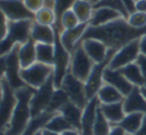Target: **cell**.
Here are the masks:
<instances>
[{"label":"cell","instance_id":"6da1fadb","mask_svg":"<svg viewBox=\"0 0 146 135\" xmlns=\"http://www.w3.org/2000/svg\"><path fill=\"white\" fill-rule=\"evenodd\" d=\"M145 34L146 27L140 29L134 28L131 25H129L127 19L121 17L102 26L94 27L88 25L79 43L84 39L95 38L105 43L108 48L118 50L127 43L140 38Z\"/></svg>","mask_w":146,"mask_h":135},{"label":"cell","instance_id":"7a4b0ae2","mask_svg":"<svg viewBox=\"0 0 146 135\" xmlns=\"http://www.w3.org/2000/svg\"><path fill=\"white\" fill-rule=\"evenodd\" d=\"M34 91L35 89L27 85L15 90L17 103L9 123L4 129H2V133L4 135H21L28 126L29 122L32 119L31 98L34 94Z\"/></svg>","mask_w":146,"mask_h":135},{"label":"cell","instance_id":"3957f363","mask_svg":"<svg viewBox=\"0 0 146 135\" xmlns=\"http://www.w3.org/2000/svg\"><path fill=\"white\" fill-rule=\"evenodd\" d=\"M34 20L26 19L19 21L8 20V32L5 38L1 39V56L13 49L17 44H23L31 39V30Z\"/></svg>","mask_w":146,"mask_h":135},{"label":"cell","instance_id":"277c9868","mask_svg":"<svg viewBox=\"0 0 146 135\" xmlns=\"http://www.w3.org/2000/svg\"><path fill=\"white\" fill-rule=\"evenodd\" d=\"M17 44L11 51L1 56V77H4L14 90L25 86L24 81L20 76L21 65L18 58V48Z\"/></svg>","mask_w":146,"mask_h":135},{"label":"cell","instance_id":"5b68a950","mask_svg":"<svg viewBox=\"0 0 146 135\" xmlns=\"http://www.w3.org/2000/svg\"><path fill=\"white\" fill-rule=\"evenodd\" d=\"M54 28V27H53ZM55 30V56H54V73H53V81H54L55 87L58 88L62 84L65 75L68 73L69 67H70L71 61V53L63 46L60 41V32L54 28Z\"/></svg>","mask_w":146,"mask_h":135},{"label":"cell","instance_id":"8992f818","mask_svg":"<svg viewBox=\"0 0 146 135\" xmlns=\"http://www.w3.org/2000/svg\"><path fill=\"white\" fill-rule=\"evenodd\" d=\"M54 73V67L41 62H35L26 68H21L20 76L27 86L33 89L40 88L44 85Z\"/></svg>","mask_w":146,"mask_h":135},{"label":"cell","instance_id":"52a82bcc","mask_svg":"<svg viewBox=\"0 0 146 135\" xmlns=\"http://www.w3.org/2000/svg\"><path fill=\"white\" fill-rule=\"evenodd\" d=\"M95 63L91 60L87 53L85 52L82 45L77 44L72 53H71V61L69 71L76 78L85 82L91 72Z\"/></svg>","mask_w":146,"mask_h":135},{"label":"cell","instance_id":"ba28073f","mask_svg":"<svg viewBox=\"0 0 146 135\" xmlns=\"http://www.w3.org/2000/svg\"><path fill=\"white\" fill-rule=\"evenodd\" d=\"M116 51L117 50H115V49L109 48L107 58H106L103 62L94 64L89 76H88L87 80L85 81L86 95H87L88 99H91V98H93V97H95L96 95H97L99 89L101 88V86L103 85L104 71L109 66L110 61H111L112 57L114 56Z\"/></svg>","mask_w":146,"mask_h":135},{"label":"cell","instance_id":"9c48e42d","mask_svg":"<svg viewBox=\"0 0 146 135\" xmlns=\"http://www.w3.org/2000/svg\"><path fill=\"white\" fill-rule=\"evenodd\" d=\"M67 93L71 102L78 105L81 108H84L89 101L86 95L85 82L76 78L70 71H68L62 81L61 86Z\"/></svg>","mask_w":146,"mask_h":135},{"label":"cell","instance_id":"30bf717a","mask_svg":"<svg viewBox=\"0 0 146 135\" xmlns=\"http://www.w3.org/2000/svg\"><path fill=\"white\" fill-rule=\"evenodd\" d=\"M140 55V38L135 39L118 49L109 63L111 69L119 70L124 66L136 62Z\"/></svg>","mask_w":146,"mask_h":135},{"label":"cell","instance_id":"8fae6325","mask_svg":"<svg viewBox=\"0 0 146 135\" xmlns=\"http://www.w3.org/2000/svg\"><path fill=\"white\" fill-rule=\"evenodd\" d=\"M55 84L53 81V76L38 89H35L34 94L31 98V111L32 117L38 116L43 112L47 111L50 104L53 92L55 90Z\"/></svg>","mask_w":146,"mask_h":135},{"label":"cell","instance_id":"7c38bea8","mask_svg":"<svg viewBox=\"0 0 146 135\" xmlns=\"http://www.w3.org/2000/svg\"><path fill=\"white\" fill-rule=\"evenodd\" d=\"M1 103H0V112H1V122L2 129H4L9 123L10 117L17 103V97L15 90L10 86L4 77H1Z\"/></svg>","mask_w":146,"mask_h":135},{"label":"cell","instance_id":"4fadbf2b","mask_svg":"<svg viewBox=\"0 0 146 135\" xmlns=\"http://www.w3.org/2000/svg\"><path fill=\"white\" fill-rule=\"evenodd\" d=\"M1 12L9 21L31 19L34 20L35 13L25 6L23 0H0Z\"/></svg>","mask_w":146,"mask_h":135},{"label":"cell","instance_id":"5bb4252c","mask_svg":"<svg viewBox=\"0 0 146 135\" xmlns=\"http://www.w3.org/2000/svg\"><path fill=\"white\" fill-rule=\"evenodd\" d=\"M99 106L100 101L98 97L95 96L89 99L86 106L83 108L81 117V129H80L82 135H93V127Z\"/></svg>","mask_w":146,"mask_h":135},{"label":"cell","instance_id":"9a60e30c","mask_svg":"<svg viewBox=\"0 0 146 135\" xmlns=\"http://www.w3.org/2000/svg\"><path fill=\"white\" fill-rule=\"evenodd\" d=\"M88 56L95 64L101 63L107 58L109 48L105 43L95 38H87L80 42Z\"/></svg>","mask_w":146,"mask_h":135},{"label":"cell","instance_id":"2e32d148","mask_svg":"<svg viewBox=\"0 0 146 135\" xmlns=\"http://www.w3.org/2000/svg\"><path fill=\"white\" fill-rule=\"evenodd\" d=\"M104 83L112 85L117 90H119L124 96H127L135 86L131 84L127 79L125 78L123 74L120 72V70L111 69L109 66L104 71Z\"/></svg>","mask_w":146,"mask_h":135},{"label":"cell","instance_id":"e0dca14e","mask_svg":"<svg viewBox=\"0 0 146 135\" xmlns=\"http://www.w3.org/2000/svg\"><path fill=\"white\" fill-rule=\"evenodd\" d=\"M88 25L89 23H80L77 26L70 29H65L60 33L61 43L70 53L74 51L76 45L79 43L80 39L85 33Z\"/></svg>","mask_w":146,"mask_h":135},{"label":"cell","instance_id":"ac0fdd59","mask_svg":"<svg viewBox=\"0 0 146 135\" xmlns=\"http://www.w3.org/2000/svg\"><path fill=\"white\" fill-rule=\"evenodd\" d=\"M123 105L126 113L139 112L146 114V99L142 95L139 87H134L133 90L125 96Z\"/></svg>","mask_w":146,"mask_h":135},{"label":"cell","instance_id":"d6986e66","mask_svg":"<svg viewBox=\"0 0 146 135\" xmlns=\"http://www.w3.org/2000/svg\"><path fill=\"white\" fill-rule=\"evenodd\" d=\"M122 15L116 10L108 7H97L93 9L91 19L89 21L90 26H102L107 23H110L116 19L121 18Z\"/></svg>","mask_w":146,"mask_h":135},{"label":"cell","instance_id":"ffe728a7","mask_svg":"<svg viewBox=\"0 0 146 135\" xmlns=\"http://www.w3.org/2000/svg\"><path fill=\"white\" fill-rule=\"evenodd\" d=\"M18 58L21 68H26L37 62L36 42L32 38L29 39L27 42L19 45Z\"/></svg>","mask_w":146,"mask_h":135},{"label":"cell","instance_id":"44dd1931","mask_svg":"<svg viewBox=\"0 0 146 135\" xmlns=\"http://www.w3.org/2000/svg\"><path fill=\"white\" fill-rule=\"evenodd\" d=\"M99 108L104 114V116L107 118V120L111 123V125H118L126 115L123 101L111 103V104H101L100 103Z\"/></svg>","mask_w":146,"mask_h":135},{"label":"cell","instance_id":"7402d4cb","mask_svg":"<svg viewBox=\"0 0 146 135\" xmlns=\"http://www.w3.org/2000/svg\"><path fill=\"white\" fill-rule=\"evenodd\" d=\"M31 38L36 43H50L54 44L55 41V30L53 27L47 25L33 23L31 30Z\"/></svg>","mask_w":146,"mask_h":135},{"label":"cell","instance_id":"603a6c76","mask_svg":"<svg viewBox=\"0 0 146 135\" xmlns=\"http://www.w3.org/2000/svg\"><path fill=\"white\" fill-rule=\"evenodd\" d=\"M101 104H111V103L121 102L124 100L125 96L119 90L108 83H103L101 88L99 89L97 95Z\"/></svg>","mask_w":146,"mask_h":135},{"label":"cell","instance_id":"cb8c5ba5","mask_svg":"<svg viewBox=\"0 0 146 135\" xmlns=\"http://www.w3.org/2000/svg\"><path fill=\"white\" fill-rule=\"evenodd\" d=\"M82 112H83V108L74 104L71 101L68 104L65 105L60 111V113L67 119V121L70 123L71 126L79 131L81 129Z\"/></svg>","mask_w":146,"mask_h":135},{"label":"cell","instance_id":"d4e9b609","mask_svg":"<svg viewBox=\"0 0 146 135\" xmlns=\"http://www.w3.org/2000/svg\"><path fill=\"white\" fill-rule=\"evenodd\" d=\"M120 72L125 76V78L135 87H141L145 86V80L142 75V72L140 70L139 66L136 62L128 64L124 66L123 68L119 69Z\"/></svg>","mask_w":146,"mask_h":135},{"label":"cell","instance_id":"484cf974","mask_svg":"<svg viewBox=\"0 0 146 135\" xmlns=\"http://www.w3.org/2000/svg\"><path fill=\"white\" fill-rule=\"evenodd\" d=\"M144 114L139 112H131L126 113L124 118L119 123V126L122 127L126 131L127 134L134 135L140 128L142 122H143Z\"/></svg>","mask_w":146,"mask_h":135},{"label":"cell","instance_id":"4316f807","mask_svg":"<svg viewBox=\"0 0 146 135\" xmlns=\"http://www.w3.org/2000/svg\"><path fill=\"white\" fill-rule=\"evenodd\" d=\"M71 9L78 17L80 23H89L94 6L89 0H75Z\"/></svg>","mask_w":146,"mask_h":135},{"label":"cell","instance_id":"83f0119b","mask_svg":"<svg viewBox=\"0 0 146 135\" xmlns=\"http://www.w3.org/2000/svg\"><path fill=\"white\" fill-rule=\"evenodd\" d=\"M55 113L45 111V112H43L42 114L38 115V116L32 117V119H31L30 122H29L28 126L26 127V129L23 131L21 135H35V133L38 132L39 130H42V129L46 126L47 122L50 120V118Z\"/></svg>","mask_w":146,"mask_h":135},{"label":"cell","instance_id":"f1b7e54d","mask_svg":"<svg viewBox=\"0 0 146 135\" xmlns=\"http://www.w3.org/2000/svg\"><path fill=\"white\" fill-rule=\"evenodd\" d=\"M36 56L37 61L47 65L54 63L55 47L50 43H36Z\"/></svg>","mask_w":146,"mask_h":135},{"label":"cell","instance_id":"f546056e","mask_svg":"<svg viewBox=\"0 0 146 135\" xmlns=\"http://www.w3.org/2000/svg\"><path fill=\"white\" fill-rule=\"evenodd\" d=\"M69 102H70V99H69L68 95L65 92L64 89H63L62 87L55 88L47 111L52 112V113L60 112L61 109L66 104H68Z\"/></svg>","mask_w":146,"mask_h":135},{"label":"cell","instance_id":"4dcf8cb0","mask_svg":"<svg viewBox=\"0 0 146 135\" xmlns=\"http://www.w3.org/2000/svg\"><path fill=\"white\" fill-rule=\"evenodd\" d=\"M44 128L55 131V132H58V133H63L64 131L68 130L70 128H73V127L67 121V119L60 112H58V113H55L51 117L50 120L47 122L46 126Z\"/></svg>","mask_w":146,"mask_h":135},{"label":"cell","instance_id":"1f68e13d","mask_svg":"<svg viewBox=\"0 0 146 135\" xmlns=\"http://www.w3.org/2000/svg\"><path fill=\"white\" fill-rule=\"evenodd\" d=\"M34 21L39 24L47 25V26L53 27L56 23V14L52 7L44 6L35 12Z\"/></svg>","mask_w":146,"mask_h":135},{"label":"cell","instance_id":"d6a6232c","mask_svg":"<svg viewBox=\"0 0 146 135\" xmlns=\"http://www.w3.org/2000/svg\"><path fill=\"white\" fill-rule=\"evenodd\" d=\"M79 24H80V21L78 19V17L76 16V14L74 13V11L72 9H69L66 12H64V14L61 16L59 24L56 27H54V28H56L61 33L65 29L73 28V27L77 26Z\"/></svg>","mask_w":146,"mask_h":135},{"label":"cell","instance_id":"836d02e7","mask_svg":"<svg viewBox=\"0 0 146 135\" xmlns=\"http://www.w3.org/2000/svg\"><path fill=\"white\" fill-rule=\"evenodd\" d=\"M112 128V125L107 120L104 114L101 112L100 108L98 109L96 120L93 127V135H108Z\"/></svg>","mask_w":146,"mask_h":135},{"label":"cell","instance_id":"e575fe53","mask_svg":"<svg viewBox=\"0 0 146 135\" xmlns=\"http://www.w3.org/2000/svg\"><path fill=\"white\" fill-rule=\"evenodd\" d=\"M94 8L97 7H108L116 10L122 15V17L125 19L128 18L130 13L128 12L127 8L125 7L124 3L122 2V0H100L99 2H97L95 5H93Z\"/></svg>","mask_w":146,"mask_h":135},{"label":"cell","instance_id":"d590c367","mask_svg":"<svg viewBox=\"0 0 146 135\" xmlns=\"http://www.w3.org/2000/svg\"><path fill=\"white\" fill-rule=\"evenodd\" d=\"M74 2H75V0H54L53 1V9L56 14V23L53 27H56L59 24L61 16L64 14V12L72 8Z\"/></svg>","mask_w":146,"mask_h":135},{"label":"cell","instance_id":"8d00e7d4","mask_svg":"<svg viewBox=\"0 0 146 135\" xmlns=\"http://www.w3.org/2000/svg\"><path fill=\"white\" fill-rule=\"evenodd\" d=\"M127 22L134 28H144L146 27V12L134 11L130 13L127 18Z\"/></svg>","mask_w":146,"mask_h":135},{"label":"cell","instance_id":"74e56055","mask_svg":"<svg viewBox=\"0 0 146 135\" xmlns=\"http://www.w3.org/2000/svg\"><path fill=\"white\" fill-rule=\"evenodd\" d=\"M25 6L31 11V12L35 13L38 10H40L42 7L45 6L46 1L45 0H23Z\"/></svg>","mask_w":146,"mask_h":135},{"label":"cell","instance_id":"f35d334b","mask_svg":"<svg viewBox=\"0 0 146 135\" xmlns=\"http://www.w3.org/2000/svg\"><path fill=\"white\" fill-rule=\"evenodd\" d=\"M136 63L139 66L140 70L142 72V75L144 77V80H145V85H146V56L143 54H140L138 56L137 60H136Z\"/></svg>","mask_w":146,"mask_h":135},{"label":"cell","instance_id":"ab89813d","mask_svg":"<svg viewBox=\"0 0 146 135\" xmlns=\"http://www.w3.org/2000/svg\"><path fill=\"white\" fill-rule=\"evenodd\" d=\"M108 135H127V133L119 125H112V128Z\"/></svg>","mask_w":146,"mask_h":135},{"label":"cell","instance_id":"60d3db41","mask_svg":"<svg viewBox=\"0 0 146 135\" xmlns=\"http://www.w3.org/2000/svg\"><path fill=\"white\" fill-rule=\"evenodd\" d=\"M122 2L124 3L125 7L127 8L128 12L129 13H132L134 11H136V1L135 0H122Z\"/></svg>","mask_w":146,"mask_h":135},{"label":"cell","instance_id":"b9f144b4","mask_svg":"<svg viewBox=\"0 0 146 135\" xmlns=\"http://www.w3.org/2000/svg\"><path fill=\"white\" fill-rule=\"evenodd\" d=\"M135 7H136V11L146 12V0H137Z\"/></svg>","mask_w":146,"mask_h":135},{"label":"cell","instance_id":"7bdbcfd3","mask_svg":"<svg viewBox=\"0 0 146 135\" xmlns=\"http://www.w3.org/2000/svg\"><path fill=\"white\" fill-rule=\"evenodd\" d=\"M140 54L146 56V34L140 37Z\"/></svg>","mask_w":146,"mask_h":135},{"label":"cell","instance_id":"ee69618b","mask_svg":"<svg viewBox=\"0 0 146 135\" xmlns=\"http://www.w3.org/2000/svg\"><path fill=\"white\" fill-rule=\"evenodd\" d=\"M134 135H146V114H144L143 122H142L140 128Z\"/></svg>","mask_w":146,"mask_h":135},{"label":"cell","instance_id":"f6af8a7d","mask_svg":"<svg viewBox=\"0 0 146 135\" xmlns=\"http://www.w3.org/2000/svg\"><path fill=\"white\" fill-rule=\"evenodd\" d=\"M61 134L62 135H82L81 132L75 128H70V129H68V130L64 131L63 133H61Z\"/></svg>","mask_w":146,"mask_h":135},{"label":"cell","instance_id":"bcb514c9","mask_svg":"<svg viewBox=\"0 0 146 135\" xmlns=\"http://www.w3.org/2000/svg\"><path fill=\"white\" fill-rule=\"evenodd\" d=\"M42 132H43V135H62L61 133L55 132V131L49 130V129H46V128H43Z\"/></svg>","mask_w":146,"mask_h":135},{"label":"cell","instance_id":"7dc6e473","mask_svg":"<svg viewBox=\"0 0 146 135\" xmlns=\"http://www.w3.org/2000/svg\"><path fill=\"white\" fill-rule=\"evenodd\" d=\"M45 1H46L45 6H49V7H52L53 8V1H54V0H45Z\"/></svg>","mask_w":146,"mask_h":135},{"label":"cell","instance_id":"c3c4849f","mask_svg":"<svg viewBox=\"0 0 146 135\" xmlns=\"http://www.w3.org/2000/svg\"><path fill=\"white\" fill-rule=\"evenodd\" d=\"M140 90H141V93H142V95L144 96V98L146 99V85H145V86H143V87H141V88H140Z\"/></svg>","mask_w":146,"mask_h":135},{"label":"cell","instance_id":"681fc988","mask_svg":"<svg viewBox=\"0 0 146 135\" xmlns=\"http://www.w3.org/2000/svg\"><path fill=\"white\" fill-rule=\"evenodd\" d=\"M89 1H90V2H91V3H92V4H93V5H95V4H96V3H97V2H99L100 0H89Z\"/></svg>","mask_w":146,"mask_h":135},{"label":"cell","instance_id":"f907efd6","mask_svg":"<svg viewBox=\"0 0 146 135\" xmlns=\"http://www.w3.org/2000/svg\"><path fill=\"white\" fill-rule=\"evenodd\" d=\"M42 130H43V129H42ZM42 130H39L38 132H36V133H35V135H43Z\"/></svg>","mask_w":146,"mask_h":135},{"label":"cell","instance_id":"816d5d0a","mask_svg":"<svg viewBox=\"0 0 146 135\" xmlns=\"http://www.w3.org/2000/svg\"><path fill=\"white\" fill-rule=\"evenodd\" d=\"M127 135H131V134H127Z\"/></svg>","mask_w":146,"mask_h":135},{"label":"cell","instance_id":"f5cc1de1","mask_svg":"<svg viewBox=\"0 0 146 135\" xmlns=\"http://www.w3.org/2000/svg\"><path fill=\"white\" fill-rule=\"evenodd\" d=\"M135 1H137V0H135Z\"/></svg>","mask_w":146,"mask_h":135}]
</instances>
